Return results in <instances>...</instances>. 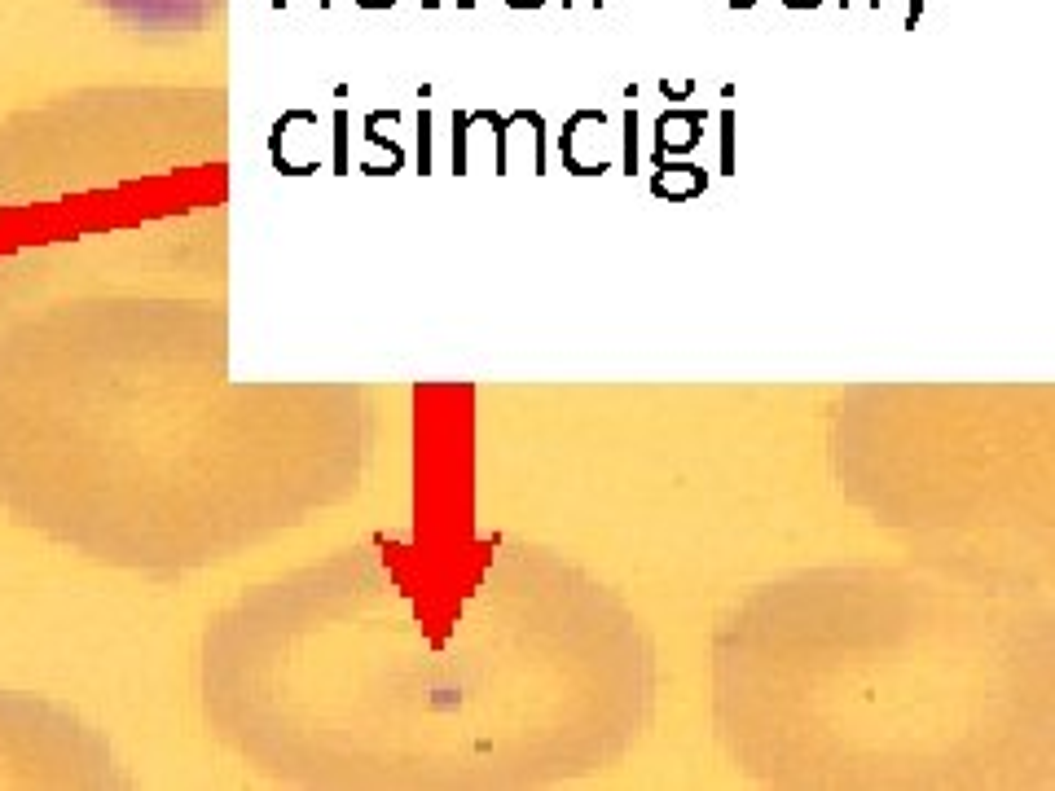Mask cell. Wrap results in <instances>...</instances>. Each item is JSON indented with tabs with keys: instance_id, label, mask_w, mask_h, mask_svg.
Wrapping results in <instances>:
<instances>
[{
	"instance_id": "6da1fadb",
	"label": "cell",
	"mask_w": 1055,
	"mask_h": 791,
	"mask_svg": "<svg viewBox=\"0 0 1055 791\" xmlns=\"http://www.w3.org/2000/svg\"><path fill=\"white\" fill-rule=\"evenodd\" d=\"M31 730H40L31 704H22V699L0 690V787L5 783H36L40 778V770H31V752H27Z\"/></svg>"
}]
</instances>
